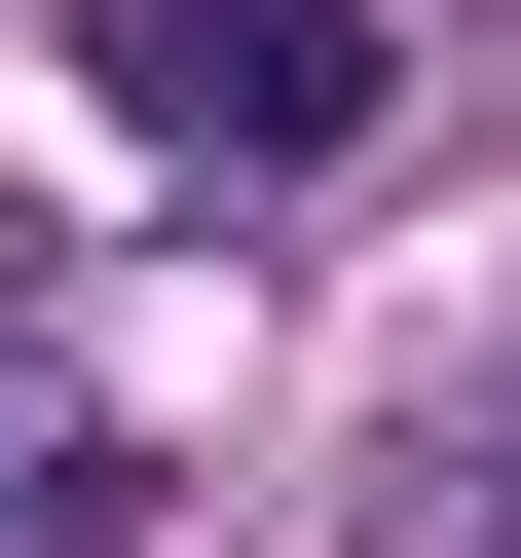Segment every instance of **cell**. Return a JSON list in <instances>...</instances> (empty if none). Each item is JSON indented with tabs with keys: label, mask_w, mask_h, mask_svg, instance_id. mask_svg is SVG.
Masks as SVG:
<instances>
[{
	"label": "cell",
	"mask_w": 521,
	"mask_h": 558,
	"mask_svg": "<svg viewBox=\"0 0 521 558\" xmlns=\"http://www.w3.org/2000/svg\"><path fill=\"white\" fill-rule=\"evenodd\" d=\"M112 38H149L186 149H299V112H336V0H112Z\"/></svg>",
	"instance_id": "6da1fadb"
}]
</instances>
